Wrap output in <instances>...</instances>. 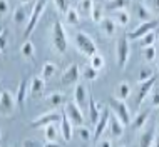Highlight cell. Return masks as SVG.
Here are the masks:
<instances>
[{
	"label": "cell",
	"mask_w": 159,
	"mask_h": 147,
	"mask_svg": "<svg viewBox=\"0 0 159 147\" xmlns=\"http://www.w3.org/2000/svg\"><path fill=\"white\" fill-rule=\"evenodd\" d=\"M8 8H10L8 0H0V17H2V19L8 14Z\"/></svg>",
	"instance_id": "obj_43"
},
{
	"label": "cell",
	"mask_w": 159,
	"mask_h": 147,
	"mask_svg": "<svg viewBox=\"0 0 159 147\" xmlns=\"http://www.w3.org/2000/svg\"><path fill=\"white\" fill-rule=\"evenodd\" d=\"M131 92H132L131 85H129L127 82H121V84H117V87H116L114 96L117 99H121V100H126V99L131 97Z\"/></svg>",
	"instance_id": "obj_26"
},
{
	"label": "cell",
	"mask_w": 159,
	"mask_h": 147,
	"mask_svg": "<svg viewBox=\"0 0 159 147\" xmlns=\"http://www.w3.org/2000/svg\"><path fill=\"white\" fill-rule=\"evenodd\" d=\"M129 0H106V10L114 12V10H121V8H126Z\"/></svg>",
	"instance_id": "obj_30"
},
{
	"label": "cell",
	"mask_w": 159,
	"mask_h": 147,
	"mask_svg": "<svg viewBox=\"0 0 159 147\" xmlns=\"http://www.w3.org/2000/svg\"><path fill=\"white\" fill-rule=\"evenodd\" d=\"M132 8H134V17L137 20H141V22H146V20L152 19V12L149 10L144 2H136L134 5H132Z\"/></svg>",
	"instance_id": "obj_15"
},
{
	"label": "cell",
	"mask_w": 159,
	"mask_h": 147,
	"mask_svg": "<svg viewBox=\"0 0 159 147\" xmlns=\"http://www.w3.org/2000/svg\"><path fill=\"white\" fill-rule=\"evenodd\" d=\"M139 45L141 47H149V45H154V42H156V32H149V33H146L144 37H141L139 40Z\"/></svg>",
	"instance_id": "obj_34"
},
{
	"label": "cell",
	"mask_w": 159,
	"mask_h": 147,
	"mask_svg": "<svg viewBox=\"0 0 159 147\" xmlns=\"http://www.w3.org/2000/svg\"><path fill=\"white\" fill-rule=\"evenodd\" d=\"M89 100H91V97H89V92H87V89H85V85L84 84H75L74 102L85 112V109L89 107Z\"/></svg>",
	"instance_id": "obj_13"
},
{
	"label": "cell",
	"mask_w": 159,
	"mask_h": 147,
	"mask_svg": "<svg viewBox=\"0 0 159 147\" xmlns=\"http://www.w3.org/2000/svg\"><path fill=\"white\" fill-rule=\"evenodd\" d=\"M29 20H30V14L25 10V7H24V3H22V5L17 7L15 12H14V22H15L17 25H24V24L27 25Z\"/></svg>",
	"instance_id": "obj_20"
},
{
	"label": "cell",
	"mask_w": 159,
	"mask_h": 147,
	"mask_svg": "<svg viewBox=\"0 0 159 147\" xmlns=\"http://www.w3.org/2000/svg\"><path fill=\"white\" fill-rule=\"evenodd\" d=\"M59 132H61V127H57L55 124H50L45 127V139L47 140H55L59 136Z\"/></svg>",
	"instance_id": "obj_33"
},
{
	"label": "cell",
	"mask_w": 159,
	"mask_h": 147,
	"mask_svg": "<svg viewBox=\"0 0 159 147\" xmlns=\"http://www.w3.org/2000/svg\"><path fill=\"white\" fill-rule=\"evenodd\" d=\"M20 54H22L24 59H29L32 60L34 59V54H35V47H34V44L30 40H25L22 45H20Z\"/></svg>",
	"instance_id": "obj_29"
},
{
	"label": "cell",
	"mask_w": 159,
	"mask_h": 147,
	"mask_svg": "<svg viewBox=\"0 0 159 147\" xmlns=\"http://www.w3.org/2000/svg\"><path fill=\"white\" fill-rule=\"evenodd\" d=\"M91 19H92V22L99 24L102 19H104V8L96 5V7H94V10H92V14H91Z\"/></svg>",
	"instance_id": "obj_39"
},
{
	"label": "cell",
	"mask_w": 159,
	"mask_h": 147,
	"mask_svg": "<svg viewBox=\"0 0 159 147\" xmlns=\"http://www.w3.org/2000/svg\"><path fill=\"white\" fill-rule=\"evenodd\" d=\"M99 145H101V147H111V145H112V142H111L109 139H106V140L99 142Z\"/></svg>",
	"instance_id": "obj_46"
},
{
	"label": "cell",
	"mask_w": 159,
	"mask_h": 147,
	"mask_svg": "<svg viewBox=\"0 0 159 147\" xmlns=\"http://www.w3.org/2000/svg\"><path fill=\"white\" fill-rule=\"evenodd\" d=\"M74 42H75L77 52H80V54L85 55L87 59H91L94 54H97V45H96V42H94L85 32H75Z\"/></svg>",
	"instance_id": "obj_2"
},
{
	"label": "cell",
	"mask_w": 159,
	"mask_h": 147,
	"mask_svg": "<svg viewBox=\"0 0 159 147\" xmlns=\"http://www.w3.org/2000/svg\"><path fill=\"white\" fill-rule=\"evenodd\" d=\"M124 127H126V124H124L122 120L119 119L116 114H111V120H109V134H111V137H112V139H119V137H122Z\"/></svg>",
	"instance_id": "obj_14"
},
{
	"label": "cell",
	"mask_w": 159,
	"mask_h": 147,
	"mask_svg": "<svg viewBox=\"0 0 159 147\" xmlns=\"http://www.w3.org/2000/svg\"><path fill=\"white\" fill-rule=\"evenodd\" d=\"M154 74H152V69H149V67H143L139 70V77H137V80L139 82H143V80H148L149 77H152Z\"/></svg>",
	"instance_id": "obj_40"
},
{
	"label": "cell",
	"mask_w": 159,
	"mask_h": 147,
	"mask_svg": "<svg viewBox=\"0 0 159 147\" xmlns=\"http://www.w3.org/2000/svg\"><path fill=\"white\" fill-rule=\"evenodd\" d=\"M156 75L149 77L148 80L139 82V87H137V94H136V109H139L143 105V102L146 100V97L152 92V87L156 85Z\"/></svg>",
	"instance_id": "obj_7"
},
{
	"label": "cell",
	"mask_w": 159,
	"mask_h": 147,
	"mask_svg": "<svg viewBox=\"0 0 159 147\" xmlns=\"http://www.w3.org/2000/svg\"><path fill=\"white\" fill-rule=\"evenodd\" d=\"M17 105V99L12 96L10 92H8L7 89L2 90V94H0V110H2L3 115H12L14 114Z\"/></svg>",
	"instance_id": "obj_11"
},
{
	"label": "cell",
	"mask_w": 159,
	"mask_h": 147,
	"mask_svg": "<svg viewBox=\"0 0 159 147\" xmlns=\"http://www.w3.org/2000/svg\"><path fill=\"white\" fill-rule=\"evenodd\" d=\"M50 44H52V49L57 52L59 55H64L67 52L69 38H67L66 27L62 25L61 20H55L54 25H52V32H50Z\"/></svg>",
	"instance_id": "obj_1"
},
{
	"label": "cell",
	"mask_w": 159,
	"mask_h": 147,
	"mask_svg": "<svg viewBox=\"0 0 159 147\" xmlns=\"http://www.w3.org/2000/svg\"><path fill=\"white\" fill-rule=\"evenodd\" d=\"M129 55H131V44H129V37L122 35L117 38L116 42V62H117V67L124 70L127 67L129 62Z\"/></svg>",
	"instance_id": "obj_3"
},
{
	"label": "cell",
	"mask_w": 159,
	"mask_h": 147,
	"mask_svg": "<svg viewBox=\"0 0 159 147\" xmlns=\"http://www.w3.org/2000/svg\"><path fill=\"white\" fill-rule=\"evenodd\" d=\"M143 59L146 60V62H152V60H156V49H154L152 45L143 47Z\"/></svg>",
	"instance_id": "obj_35"
},
{
	"label": "cell",
	"mask_w": 159,
	"mask_h": 147,
	"mask_svg": "<svg viewBox=\"0 0 159 147\" xmlns=\"http://www.w3.org/2000/svg\"><path fill=\"white\" fill-rule=\"evenodd\" d=\"M159 27V22L157 20H146V22H141L137 27L132 30L131 33H129V40H139L141 37H144L146 33H149V32H152V30H156Z\"/></svg>",
	"instance_id": "obj_8"
},
{
	"label": "cell",
	"mask_w": 159,
	"mask_h": 147,
	"mask_svg": "<svg viewBox=\"0 0 159 147\" xmlns=\"http://www.w3.org/2000/svg\"><path fill=\"white\" fill-rule=\"evenodd\" d=\"M157 69H159V60H157Z\"/></svg>",
	"instance_id": "obj_49"
},
{
	"label": "cell",
	"mask_w": 159,
	"mask_h": 147,
	"mask_svg": "<svg viewBox=\"0 0 159 147\" xmlns=\"http://www.w3.org/2000/svg\"><path fill=\"white\" fill-rule=\"evenodd\" d=\"M44 89H45V79L42 75L40 77L35 75L30 82V94L34 97H37V96H40V94L44 92Z\"/></svg>",
	"instance_id": "obj_22"
},
{
	"label": "cell",
	"mask_w": 159,
	"mask_h": 147,
	"mask_svg": "<svg viewBox=\"0 0 159 147\" xmlns=\"http://www.w3.org/2000/svg\"><path fill=\"white\" fill-rule=\"evenodd\" d=\"M24 147H37L39 145V142H35V140H32V139H27V140H24V144H22Z\"/></svg>",
	"instance_id": "obj_45"
},
{
	"label": "cell",
	"mask_w": 159,
	"mask_h": 147,
	"mask_svg": "<svg viewBox=\"0 0 159 147\" xmlns=\"http://www.w3.org/2000/svg\"><path fill=\"white\" fill-rule=\"evenodd\" d=\"M109 109L112 110V114H116L119 119L122 120L126 125H131V110H129V107L126 105V102L121 100V99H117V97H111L109 99Z\"/></svg>",
	"instance_id": "obj_4"
},
{
	"label": "cell",
	"mask_w": 159,
	"mask_h": 147,
	"mask_svg": "<svg viewBox=\"0 0 159 147\" xmlns=\"http://www.w3.org/2000/svg\"><path fill=\"white\" fill-rule=\"evenodd\" d=\"M143 2L148 5V8L152 12V14L159 15V0H143Z\"/></svg>",
	"instance_id": "obj_42"
},
{
	"label": "cell",
	"mask_w": 159,
	"mask_h": 147,
	"mask_svg": "<svg viewBox=\"0 0 159 147\" xmlns=\"http://www.w3.org/2000/svg\"><path fill=\"white\" fill-rule=\"evenodd\" d=\"M148 120H149V112H139V114L131 120V125H132L134 131H143V129H146Z\"/></svg>",
	"instance_id": "obj_25"
},
{
	"label": "cell",
	"mask_w": 159,
	"mask_h": 147,
	"mask_svg": "<svg viewBox=\"0 0 159 147\" xmlns=\"http://www.w3.org/2000/svg\"><path fill=\"white\" fill-rule=\"evenodd\" d=\"M64 114L70 119V122L74 124V127H79V125H84V110L77 105L75 102H66V112Z\"/></svg>",
	"instance_id": "obj_10"
},
{
	"label": "cell",
	"mask_w": 159,
	"mask_h": 147,
	"mask_svg": "<svg viewBox=\"0 0 159 147\" xmlns=\"http://www.w3.org/2000/svg\"><path fill=\"white\" fill-rule=\"evenodd\" d=\"M45 102L49 107L57 109V107L66 105V97H64V94H61V92H54V94H50V96L45 97Z\"/></svg>",
	"instance_id": "obj_21"
},
{
	"label": "cell",
	"mask_w": 159,
	"mask_h": 147,
	"mask_svg": "<svg viewBox=\"0 0 159 147\" xmlns=\"http://www.w3.org/2000/svg\"><path fill=\"white\" fill-rule=\"evenodd\" d=\"M152 145L159 147V136H156V137H154V142H152Z\"/></svg>",
	"instance_id": "obj_47"
},
{
	"label": "cell",
	"mask_w": 159,
	"mask_h": 147,
	"mask_svg": "<svg viewBox=\"0 0 159 147\" xmlns=\"http://www.w3.org/2000/svg\"><path fill=\"white\" fill-rule=\"evenodd\" d=\"M45 5H47V0H37V2L34 3L32 12H30V20H29V24L25 25V35H30V33L34 32V29L37 27L39 20H40V17L45 10Z\"/></svg>",
	"instance_id": "obj_5"
},
{
	"label": "cell",
	"mask_w": 159,
	"mask_h": 147,
	"mask_svg": "<svg viewBox=\"0 0 159 147\" xmlns=\"http://www.w3.org/2000/svg\"><path fill=\"white\" fill-rule=\"evenodd\" d=\"M99 29H101V32L104 33L106 37H112L116 33V30H117V24H116V20L112 17H104V19L99 22Z\"/></svg>",
	"instance_id": "obj_16"
},
{
	"label": "cell",
	"mask_w": 159,
	"mask_h": 147,
	"mask_svg": "<svg viewBox=\"0 0 159 147\" xmlns=\"http://www.w3.org/2000/svg\"><path fill=\"white\" fill-rule=\"evenodd\" d=\"M19 2H20V3H27L29 0H19Z\"/></svg>",
	"instance_id": "obj_48"
},
{
	"label": "cell",
	"mask_w": 159,
	"mask_h": 147,
	"mask_svg": "<svg viewBox=\"0 0 159 147\" xmlns=\"http://www.w3.org/2000/svg\"><path fill=\"white\" fill-rule=\"evenodd\" d=\"M87 110H89V119H91V122L96 124L97 120L101 119V115H102V109H101V105H99V104L94 100L92 97H91V100H89Z\"/></svg>",
	"instance_id": "obj_23"
},
{
	"label": "cell",
	"mask_w": 159,
	"mask_h": 147,
	"mask_svg": "<svg viewBox=\"0 0 159 147\" xmlns=\"http://www.w3.org/2000/svg\"><path fill=\"white\" fill-rule=\"evenodd\" d=\"M89 60H91V65L94 69H97V70H101V69L104 67V64H106L104 62V57H102V55H99V54H94Z\"/></svg>",
	"instance_id": "obj_38"
},
{
	"label": "cell",
	"mask_w": 159,
	"mask_h": 147,
	"mask_svg": "<svg viewBox=\"0 0 159 147\" xmlns=\"http://www.w3.org/2000/svg\"><path fill=\"white\" fill-rule=\"evenodd\" d=\"M111 17L116 20V24L121 25V27H126V25H129V22H131V15L127 14L126 8H121V10H114L111 12Z\"/></svg>",
	"instance_id": "obj_19"
},
{
	"label": "cell",
	"mask_w": 159,
	"mask_h": 147,
	"mask_svg": "<svg viewBox=\"0 0 159 147\" xmlns=\"http://www.w3.org/2000/svg\"><path fill=\"white\" fill-rule=\"evenodd\" d=\"M80 77H82V70L79 69V65H77V64H70V65L62 72L61 84L62 85H75V84H79Z\"/></svg>",
	"instance_id": "obj_9"
},
{
	"label": "cell",
	"mask_w": 159,
	"mask_h": 147,
	"mask_svg": "<svg viewBox=\"0 0 159 147\" xmlns=\"http://www.w3.org/2000/svg\"><path fill=\"white\" fill-rule=\"evenodd\" d=\"M75 129H77V136H79L80 140H91L92 132L89 131L87 127H84V125H79V127H75Z\"/></svg>",
	"instance_id": "obj_37"
},
{
	"label": "cell",
	"mask_w": 159,
	"mask_h": 147,
	"mask_svg": "<svg viewBox=\"0 0 159 147\" xmlns=\"http://www.w3.org/2000/svg\"><path fill=\"white\" fill-rule=\"evenodd\" d=\"M94 7H96L94 0H79V3H77V10L82 15V19H91Z\"/></svg>",
	"instance_id": "obj_18"
},
{
	"label": "cell",
	"mask_w": 159,
	"mask_h": 147,
	"mask_svg": "<svg viewBox=\"0 0 159 147\" xmlns=\"http://www.w3.org/2000/svg\"><path fill=\"white\" fill-rule=\"evenodd\" d=\"M111 114H112V110H102V115L101 119L97 120L96 124H94V140H99L102 136H104L106 129H109V120H111Z\"/></svg>",
	"instance_id": "obj_12"
},
{
	"label": "cell",
	"mask_w": 159,
	"mask_h": 147,
	"mask_svg": "<svg viewBox=\"0 0 159 147\" xmlns=\"http://www.w3.org/2000/svg\"><path fill=\"white\" fill-rule=\"evenodd\" d=\"M57 74V67H55V64L52 62H45L44 67H42V77L47 80V79H52V77Z\"/></svg>",
	"instance_id": "obj_32"
},
{
	"label": "cell",
	"mask_w": 159,
	"mask_h": 147,
	"mask_svg": "<svg viewBox=\"0 0 159 147\" xmlns=\"http://www.w3.org/2000/svg\"><path fill=\"white\" fill-rule=\"evenodd\" d=\"M151 105L154 107V109L159 107V92H152L151 94Z\"/></svg>",
	"instance_id": "obj_44"
},
{
	"label": "cell",
	"mask_w": 159,
	"mask_h": 147,
	"mask_svg": "<svg viewBox=\"0 0 159 147\" xmlns=\"http://www.w3.org/2000/svg\"><path fill=\"white\" fill-rule=\"evenodd\" d=\"M59 127H61V134H62L64 140H66V142L70 140L72 136H74V124L70 122V119H69L66 114H62V119H61Z\"/></svg>",
	"instance_id": "obj_17"
},
{
	"label": "cell",
	"mask_w": 159,
	"mask_h": 147,
	"mask_svg": "<svg viewBox=\"0 0 159 147\" xmlns=\"http://www.w3.org/2000/svg\"><path fill=\"white\" fill-rule=\"evenodd\" d=\"M27 87H29L27 80H20L19 87H17V96H15L19 109H22V107L25 105V94H27Z\"/></svg>",
	"instance_id": "obj_27"
},
{
	"label": "cell",
	"mask_w": 159,
	"mask_h": 147,
	"mask_svg": "<svg viewBox=\"0 0 159 147\" xmlns=\"http://www.w3.org/2000/svg\"><path fill=\"white\" fill-rule=\"evenodd\" d=\"M80 20H82V15L79 14L77 8H69V12L66 14V24L67 25H79Z\"/></svg>",
	"instance_id": "obj_28"
},
{
	"label": "cell",
	"mask_w": 159,
	"mask_h": 147,
	"mask_svg": "<svg viewBox=\"0 0 159 147\" xmlns=\"http://www.w3.org/2000/svg\"><path fill=\"white\" fill-rule=\"evenodd\" d=\"M54 3L57 7L59 14H62V15H66L69 12V8H70V0H54Z\"/></svg>",
	"instance_id": "obj_36"
},
{
	"label": "cell",
	"mask_w": 159,
	"mask_h": 147,
	"mask_svg": "<svg viewBox=\"0 0 159 147\" xmlns=\"http://www.w3.org/2000/svg\"><path fill=\"white\" fill-rule=\"evenodd\" d=\"M7 47H8V30L3 29L2 33H0V50L3 52Z\"/></svg>",
	"instance_id": "obj_41"
},
{
	"label": "cell",
	"mask_w": 159,
	"mask_h": 147,
	"mask_svg": "<svg viewBox=\"0 0 159 147\" xmlns=\"http://www.w3.org/2000/svg\"><path fill=\"white\" fill-rule=\"evenodd\" d=\"M154 137H156V129H154V127H149L148 131H144V132L139 136V142H137V144H139L141 147H149V145H152Z\"/></svg>",
	"instance_id": "obj_24"
},
{
	"label": "cell",
	"mask_w": 159,
	"mask_h": 147,
	"mask_svg": "<svg viewBox=\"0 0 159 147\" xmlns=\"http://www.w3.org/2000/svg\"><path fill=\"white\" fill-rule=\"evenodd\" d=\"M97 77H99V70H97V69H94L91 64H89L87 67H84V69H82V79L89 80V82H92V80H96Z\"/></svg>",
	"instance_id": "obj_31"
},
{
	"label": "cell",
	"mask_w": 159,
	"mask_h": 147,
	"mask_svg": "<svg viewBox=\"0 0 159 147\" xmlns=\"http://www.w3.org/2000/svg\"><path fill=\"white\" fill-rule=\"evenodd\" d=\"M61 119H62L61 112H57L55 109H52L50 112H45V114L40 115V117H37L35 120H32L30 127L32 129H42V127L45 129L47 125H50V124H61Z\"/></svg>",
	"instance_id": "obj_6"
}]
</instances>
